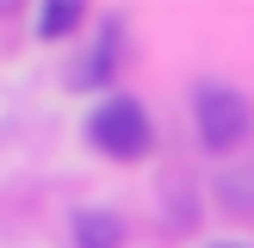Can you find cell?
<instances>
[{"mask_svg":"<svg viewBox=\"0 0 254 248\" xmlns=\"http://www.w3.org/2000/svg\"><path fill=\"white\" fill-rule=\"evenodd\" d=\"M87 136H93V149L106 161H143L149 149H155V130H149V112L136 106L130 93H112L93 106V118H87Z\"/></svg>","mask_w":254,"mask_h":248,"instance_id":"1","label":"cell"},{"mask_svg":"<svg viewBox=\"0 0 254 248\" xmlns=\"http://www.w3.org/2000/svg\"><path fill=\"white\" fill-rule=\"evenodd\" d=\"M192 112H198V136H205L211 149H236L248 136V118H254L236 87H198Z\"/></svg>","mask_w":254,"mask_h":248,"instance_id":"2","label":"cell"},{"mask_svg":"<svg viewBox=\"0 0 254 248\" xmlns=\"http://www.w3.org/2000/svg\"><path fill=\"white\" fill-rule=\"evenodd\" d=\"M68 236L74 248H124V217L118 211H74Z\"/></svg>","mask_w":254,"mask_h":248,"instance_id":"3","label":"cell"},{"mask_svg":"<svg viewBox=\"0 0 254 248\" xmlns=\"http://www.w3.org/2000/svg\"><path fill=\"white\" fill-rule=\"evenodd\" d=\"M74 25H81V6H68V0H56V6L37 12V37H68Z\"/></svg>","mask_w":254,"mask_h":248,"instance_id":"4","label":"cell"},{"mask_svg":"<svg viewBox=\"0 0 254 248\" xmlns=\"http://www.w3.org/2000/svg\"><path fill=\"white\" fill-rule=\"evenodd\" d=\"M223 248H236V242H223Z\"/></svg>","mask_w":254,"mask_h":248,"instance_id":"5","label":"cell"}]
</instances>
